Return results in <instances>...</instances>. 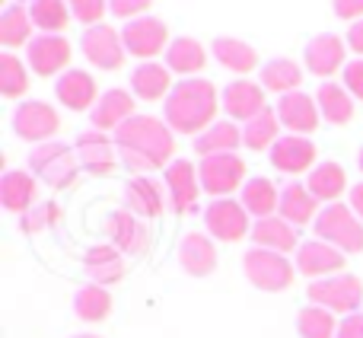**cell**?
Returning a JSON list of instances; mask_svg holds the SVG:
<instances>
[{"label":"cell","instance_id":"d4e9b609","mask_svg":"<svg viewBox=\"0 0 363 338\" xmlns=\"http://www.w3.org/2000/svg\"><path fill=\"white\" fill-rule=\"evenodd\" d=\"M83 271H86L89 284L112 288L125 278V256L112 243H96L83 252Z\"/></svg>","mask_w":363,"mask_h":338},{"label":"cell","instance_id":"2e32d148","mask_svg":"<svg viewBox=\"0 0 363 338\" xmlns=\"http://www.w3.org/2000/svg\"><path fill=\"white\" fill-rule=\"evenodd\" d=\"M220 109L226 112V119L230 121H252L258 112H264V87L255 80H249V77H239V80L226 83L223 89H220Z\"/></svg>","mask_w":363,"mask_h":338},{"label":"cell","instance_id":"9c48e42d","mask_svg":"<svg viewBox=\"0 0 363 338\" xmlns=\"http://www.w3.org/2000/svg\"><path fill=\"white\" fill-rule=\"evenodd\" d=\"M121 42H125V51L131 58L157 61L160 55H166V48H169L172 38H169V29H166L163 19L153 16V13H147V16L125 23V29H121Z\"/></svg>","mask_w":363,"mask_h":338},{"label":"cell","instance_id":"5bb4252c","mask_svg":"<svg viewBox=\"0 0 363 338\" xmlns=\"http://www.w3.org/2000/svg\"><path fill=\"white\" fill-rule=\"evenodd\" d=\"M163 185H166V198H169V211L191 214L194 207H198L201 175L191 160H182V157L172 160V163L163 169Z\"/></svg>","mask_w":363,"mask_h":338},{"label":"cell","instance_id":"5b68a950","mask_svg":"<svg viewBox=\"0 0 363 338\" xmlns=\"http://www.w3.org/2000/svg\"><path fill=\"white\" fill-rule=\"evenodd\" d=\"M315 239L341 249L345 256L351 252H363V220L351 211V205H325L313 224Z\"/></svg>","mask_w":363,"mask_h":338},{"label":"cell","instance_id":"cb8c5ba5","mask_svg":"<svg viewBox=\"0 0 363 338\" xmlns=\"http://www.w3.org/2000/svg\"><path fill=\"white\" fill-rule=\"evenodd\" d=\"M0 205L16 217L29 214L38 205V179L29 169H6L0 175Z\"/></svg>","mask_w":363,"mask_h":338},{"label":"cell","instance_id":"ee69618b","mask_svg":"<svg viewBox=\"0 0 363 338\" xmlns=\"http://www.w3.org/2000/svg\"><path fill=\"white\" fill-rule=\"evenodd\" d=\"M70 13H74L77 23L93 29V26H102V16L108 13V4L106 0H74V4H70Z\"/></svg>","mask_w":363,"mask_h":338},{"label":"cell","instance_id":"277c9868","mask_svg":"<svg viewBox=\"0 0 363 338\" xmlns=\"http://www.w3.org/2000/svg\"><path fill=\"white\" fill-rule=\"evenodd\" d=\"M242 271H245V281L252 288L264 290V294H281L296 278V265L284 252L258 249V246H252L242 256Z\"/></svg>","mask_w":363,"mask_h":338},{"label":"cell","instance_id":"d6986e66","mask_svg":"<svg viewBox=\"0 0 363 338\" xmlns=\"http://www.w3.org/2000/svg\"><path fill=\"white\" fill-rule=\"evenodd\" d=\"M315 157H319L315 144L309 138H300V134H284V138L268 151L271 166H274L277 173H284V175L313 173V169L319 166L315 163Z\"/></svg>","mask_w":363,"mask_h":338},{"label":"cell","instance_id":"44dd1931","mask_svg":"<svg viewBox=\"0 0 363 338\" xmlns=\"http://www.w3.org/2000/svg\"><path fill=\"white\" fill-rule=\"evenodd\" d=\"M274 109H277V119H281V125L287 128L290 134H300V138H309V134L319 128V121H322V112H319V102H315V96L303 93V89L281 96Z\"/></svg>","mask_w":363,"mask_h":338},{"label":"cell","instance_id":"f546056e","mask_svg":"<svg viewBox=\"0 0 363 338\" xmlns=\"http://www.w3.org/2000/svg\"><path fill=\"white\" fill-rule=\"evenodd\" d=\"M252 246L258 249H271V252H296L300 249V236H296V227L287 224L284 217H264V220H255L252 224V233H249Z\"/></svg>","mask_w":363,"mask_h":338},{"label":"cell","instance_id":"f1b7e54d","mask_svg":"<svg viewBox=\"0 0 363 338\" xmlns=\"http://www.w3.org/2000/svg\"><path fill=\"white\" fill-rule=\"evenodd\" d=\"M179 265H182V271L191 278L213 275V268H217V246H213V236L188 233L179 246Z\"/></svg>","mask_w":363,"mask_h":338},{"label":"cell","instance_id":"f35d334b","mask_svg":"<svg viewBox=\"0 0 363 338\" xmlns=\"http://www.w3.org/2000/svg\"><path fill=\"white\" fill-rule=\"evenodd\" d=\"M112 307H115L112 290L99 288V284H83L74 294V313H77V320H83V322H106Z\"/></svg>","mask_w":363,"mask_h":338},{"label":"cell","instance_id":"60d3db41","mask_svg":"<svg viewBox=\"0 0 363 338\" xmlns=\"http://www.w3.org/2000/svg\"><path fill=\"white\" fill-rule=\"evenodd\" d=\"M29 16L35 23L38 32H48V36H61V29L70 23V4L64 0H32L29 4Z\"/></svg>","mask_w":363,"mask_h":338},{"label":"cell","instance_id":"b9f144b4","mask_svg":"<svg viewBox=\"0 0 363 338\" xmlns=\"http://www.w3.org/2000/svg\"><path fill=\"white\" fill-rule=\"evenodd\" d=\"M338 322L341 320H335V313L309 303V307H303L296 313V332H300V338H335L338 335Z\"/></svg>","mask_w":363,"mask_h":338},{"label":"cell","instance_id":"74e56055","mask_svg":"<svg viewBox=\"0 0 363 338\" xmlns=\"http://www.w3.org/2000/svg\"><path fill=\"white\" fill-rule=\"evenodd\" d=\"M281 119H277V109H264V112H258L252 121H245L242 125V147H249V151H271V147L281 141Z\"/></svg>","mask_w":363,"mask_h":338},{"label":"cell","instance_id":"6da1fadb","mask_svg":"<svg viewBox=\"0 0 363 338\" xmlns=\"http://www.w3.org/2000/svg\"><path fill=\"white\" fill-rule=\"evenodd\" d=\"M112 138L118 147L121 166L138 175L166 169L176 160V134L163 119H153V115H134Z\"/></svg>","mask_w":363,"mask_h":338},{"label":"cell","instance_id":"4dcf8cb0","mask_svg":"<svg viewBox=\"0 0 363 338\" xmlns=\"http://www.w3.org/2000/svg\"><path fill=\"white\" fill-rule=\"evenodd\" d=\"M163 64L172 70V74H179L182 80H191V77H198L201 70H204L207 51H204V45H201L198 38L179 36V38H172L169 48H166Z\"/></svg>","mask_w":363,"mask_h":338},{"label":"cell","instance_id":"d6a6232c","mask_svg":"<svg viewBox=\"0 0 363 338\" xmlns=\"http://www.w3.org/2000/svg\"><path fill=\"white\" fill-rule=\"evenodd\" d=\"M315 102H319L322 121H328V125H335V128L347 125V121L354 119V109H357V99L347 93V87L345 83H335V80L319 83Z\"/></svg>","mask_w":363,"mask_h":338},{"label":"cell","instance_id":"8d00e7d4","mask_svg":"<svg viewBox=\"0 0 363 338\" xmlns=\"http://www.w3.org/2000/svg\"><path fill=\"white\" fill-rule=\"evenodd\" d=\"M35 23L29 16V6L26 4H6V10L0 13V45L6 51L19 48V45H29L35 38Z\"/></svg>","mask_w":363,"mask_h":338},{"label":"cell","instance_id":"e575fe53","mask_svg":"<svg viewBox=\"0 0 363 338\" xmlns=\"http://www.w3.org/2000/svg\"><path fill=\"white\" fill-rule=\"evenodd\" d=\"M239 201H242V207L249 211V217H255V220L274 217L277 205H281V188H277L268 175H252L242 185V192H239Z\"/></svg>","mask_w":363,"mask_h":338},{"label":"cell","instance_id":"ab89813d","mask_svg":"<svg viewBox=\"0 0 363 338\" xmlns=\"http://www.w3.org/2000/svg\"><path fill=\"white\" fill-rule=\"evenodd\" d=\"M29 74L32 70L23 58H16L13 51H4V55H0V96H6V99H23L32 87Z\"/></svg>","mask_w":363,"mask_h":338},{"label":"cell","instance_id":"7dc6e473","mask_svg":"<svg viewBox=\"0 0 363 338\" xmlns=\"http://www.w3.org/2000/svg\"><path fill=\"white\" fill-rule=\"evenodd\" d=\"M332 10H335V16H338V19L360 23V19H363V0H335Z\"/></svg>","mask_w":363,"mask_h":338},{"label":"cell","instance_id":"1f68e13d","mask_svg":"<svg viewBox=\"0 0 363 338\" xmlns=\"http://www.w3.org/2000/svg\"><path fill=\"white\" fill-rule=\"evenodd\" d=\"M306 188L313 192V198L319 201V205H338L341 195L351 192L345 166L335 163V160H322V163L306 175Z\"/></svg>","mask_w":363,"mask_h":338},{"label":"cell","instance_id":"7bdbcfd3","mask_svg":"<svg viewBox=\"0 0 363 338\" xmlns=\"http://www.w3.org/2000/svg\"><path fill=\"white\" fill-rule=\"evenodd\" d=\"M57 220H61V207H57L55 201H38L29 214L19 217V230H23L26 236H38V233L51 230Z\"/></svg>","mask_w":363,"mask_h":338},{"label":"cell","instance_id":"f907efd6","mask_svg":"<svg viewBox=\"0 0 363 338\" xmlns=\"http://www.w3.org/2000/svg\"><path fill=\"white\" fill-rule=\"evenodd\" d=\"M347 205H351V211L363 220V182H357V185H351V192H347Z\"/></svg>","mask_w":363,"mask_h":338},{"label":"cell","instance_id":"d590c367","mask_svg":"<svg viewBox=\"0 0 363 338\" xmlns=\"http://www.w3.org/2000/svg\"><path fill=\"white\" fill-rule=\"evenodd\" d=\"M194 144V153L198 157H220V153H236L242 147V128L236 121L223 119V121H213L204 134L191 141Z\"/></svg>","mask_w":363,"mask_h":338},{"label":"cell","instance_id":"ac0fdd59","mask_svg":"<svg viewBox=\"0 0 363 338\" xmlns=\"http://www.w3.org/2000/svg\"><path fill=\"white\" fill-rule=\"evenodd\" d=\"M99 87H96V77L83 67H70L64 70L55 80V99L61 102L70 112H93V106L99 102Z\"/></svg>","mask_w":363,"mask_h":338},{"label":"cell","instance_id":"3957f363","mask_svg":"<svg viewBox=\"0 0 363 338\" xmlns=\"http://www.w3.org/2000/svg\"><path fill=\"white\" fill-rule=\"evenodd\" d=\"M29 173L38 182L51 188H70L80 175V163H77L74 144H64V141H48V144L32 147L29 153Z\"/></svg>","mask_w":363,"mask_h":338},{"label":"cell","instance_id":"7c38bea8","mask_svg":"<svg viewBox=\"0 0 363 338\" xmlns=\"http://www.w3.org/2000/svg\"><path fill=\"white\" fill-rule=\"evenodd\" d=\"M70 42L64 36H48V32H38L29 45H26V64L35 77H61L64 70H70Z\"/></svg>","mask_w":363,"mask_h":338},{"label":"cell","instance_id":"4fadbf2b","mask_svg":"<svg viewBox=\"0 0 363 338\" xmlns=\"http://www.w3.org/2000/svg\"><path fill=\"white\" fill-rule=\"evenodd\" d=\"M303 64L313 77L332 80L338 70L347 67V42L335 32H319L303 45Z\"/></svg>","mask_w":363,"mask_h":338},{"label":"cell","instance_id":"83f0119b","mask_svg":"<svg viewBox=\"0 0 363 338\" xmlns=\"http://www.w3.org/2000/svg\"><path fill=\"white\" fill-rule=\"evenodd\" d=\"M211 58L220 64L223 70H230V74H252V70L258 67V51L252 48L249 42H242V38L236 36H217L211 42Z\"/></svg>","mask_w":363,"mask_h":338},{"label":"cell","instance_id":"f6af8a7d","mask_svg":"<svg viewBox=\"0 0 363 338\" xmlns=\"http://www.w3.org/2000/svg\"><path fill=\"white\" fill-rule=\"evenodd\" d=\"M150 0H108V13L121 23H131V19H140L150 13Z\"/></svg>","mask_w":363,"mask_h":338},{"label":"cell","instance_id":"f5cc1de1","mask_svg":"<svg viewBox=\"0 0 363 338\" xmlns=\"http://www.w3.org/2000/svg\"><path fill=\"white\" fill-rule=\"evenodd\" d=\"M357 166H360V173H363V147H360V153H357Z\"/></svg>","mask_w":363,"mask_h":338},{"label":"cell","instance_id":"8fae6325","mask_svg":"<svg viewBox=\"0 0 363 338\" xmlns=\"http://www.w3.org/2000/svg\"><path fill=\"white\" fill-rule=\"evenodd\" d=\"M74 153H77V163H80V173L86 175H108L121 163L115 138H108L106 131H96V128H86V131L77 134Z\"/></svg>","mask_w":363,"mask_h":338},{"label":"cell","instance_id":"30bf717a","mask_svg":"<svg viewBox=\"0 0 363 338\" xmlns=\"http://www.w3.org/2000/svg\"><path fill=\"white\" fill-rule=\"evenodd\" d=\"M204 227L213 239L223 243H239L252 233V217L236 198H213L204 207Z\"/></svg>","mask_w":363,"mask_h":338},{"label":"cell","instance_id":"9a60e30c","mask_svg":"<svg viewBox=\"0 0 363 338\" xmlns=\"http://www.w3.org/2000/svg\"><path fill=\"white\" fill-rule=\"evenodd\" d=\"M80 51L96 70H118L128 58L125 42H121V29H112V26H106V23L83 32Z\"/></svg>","mask_w":363,"mask_h":338},{"label":"cell","instance_id":"816d5d0a","mask_svg":"<svg viewBox=\"0 0 363 338\" xmlns=\"http://www.w3.org/2000/svg\"><path fill=\"white\" fill-rule=\"evenodd\" d=\"M74 338H102V335H93V332H83V335H74Z\"/></svg>","mask_w":363,"mask_h":338},{"label":"cell","instance_id":"836d02e7","mask_svg":"<svg viewBox=\"0 0 363 338\" xmlns=\"http://www.w3.org/2000/svg\"><path fill=\"white\" fill-rule=\"evenodd\" d=\"M258 83L264 87V93H277V99L287 93H296L303 83V67L294 61V58H271V61L262 64L258 70Z\"/></svg>","mask_w":363,"mask_h":338},{"label":"cell","instance_id":"681fc988","mask_svg":"<svg viewBox=\"0 0 363 338\" xmlns=\"http://www.w3.org/2000/svg\"><path fill=\"white\" fill-rule=\"evenodd\" d=\"M345 42H347V48H351L354 55L363 58V19H360V23H351V29H347V38H345Z\"/></svg>","mask_w":363,"mask_h":338},{"label":"cell","instance_id":"7a4b0ae2","mask_svg":"<svg viewBox=\"0 0 363 338\" xmlns=\"http://www.w3.org/2000/svg\"><path fill=\"white\" fill-rule=\"evenodd\" d=\"M217 112L220 93L204 77L179 80L163 102V121L172 128V134H191V141L217 121Z\"/></svg>","mask_w":363,"mask_h":338},{"label":"cell","instance_id":"7402d4cb","mask_svg":"<svg viewBox=\"0 0 363 338\" xmlns=\"http://www.w3.org/2000/svg\"><path fill=\"white\" fill-rule=\"evenodd\" d=\"M121 198H125L128 211L138 214L140 220H157L160 214L169 207L166 185H163V182H157L153 175H134V179L125 185Z\"/></svg>","mask_w":363,"mask_h":338},{"label":"cell","instance_id":"8992f818","mask_svg":"<svg viewBox=\"0 0 363 338\" xmlns=\"http://www.w3.org/2000/svg\"><path fill=\"white\" fill-rule=\"evenodd\" d=\"M10 125L19 141H29V144L38 147L48 144V141H57L55 134L61 131V112L45 99H23L13 109Z\"/></svg>","mask_w":363,"mask_h":338},{"label":"cell","instance_id":"c3c4849f","mask_svg":"<svg viewBox=\"0 0 363 338\" xmlns=\"http://www.w3.org/2000/svg\"><path fill=\"white\" fill-rule=\"evenodd\" d=\"M335 338H363V313H351L338 322V335Z\"/></svg>","mask_w":363,"mask_h":338},{"label":"cell","instance_id":"bcb514c9","mask_svg":"<svg viewBox=\"0 0 363 338\" xmlns=\"http://www.w3.org/2000/svg\"><path fill=\"white\" fill-rule=\"evenodd\" d=\"M341 83L347 87V93L357 102H363V58H354L347 61V67L341 70Z\"/></svg>","mask_w":363,"mask_h":338},{"label":"cell","instance_id":"ffe728a7","mask_svg":"<svg viewBox=\"0 0 363 338\" xmlns=\"http://www.w3.org/2000/svg\"><path fill=\"white\" fill-rule=\"evenodd\" d=\"M106 236L121 256H140L150 243V230H147V220H140L138 214H131L128 207L112 211L106 220Z\"/></svg>","mask_w":363,"mask_h":338},{"label":"cell","instance_id":"603a6c76","mask_svg":"<svg viewBox=\"0 0 363 338\" xmlns=\"http://www.w3.org/2000/svg\"><path fill=\"white\" fill-rule=\"evenodd\" d=\"M134 93L131 89H121V87H112V89H102L99 102L93 106V112H89V121H93L96 131H118L125 121L134 119Z\"/></svg>","mask_w":363,"mask_h":338},{"label":"cell","instance_id":"52a82bcc","mask_svg":"<svg viewBox=\"0 0 363 338\" xmlns=\"http://www.w3.org/2000/svg\"><path fill=\"white\" fill-rule=\"evenodd\" d=\"M306 297L313 307H322L328 313H360V303H363V281L357 275H332V278H322V281H313L306 288Z\"/></svg>","mask_w":363,"mask_h":338},{"label":"cell","instance_id":"e0dca14e","mask_svg":"<svg viewBox=\"0 0 363 338\" xmlns=\"http://www.w3.org/2000/svg\"><path fill=\"white\" fill-rule=\"evenodd\" d=\"M294 265L300 275L313 278V281H322V278H332V275H345V252L335 249V246L322 243V239H306L300 243L294 256Z\"/></svg>","mask_w":363,"mask_h":338},{"label":"cell","instance_id":"ba28073f","mask_svg":"<svg viewBox=\"0 0 363 338\" xmlns=\"http://www.w3.org/2000/svg\"><path fill=\"white\" fill-rule=\"evenodd\" d=\"M201 192L211 198H233V192H242L245 179V160L239 153H220V157H204L198 163Z\"/></svg>","mask_w":363,"mask_h":338},{"label":"cell","instance_id":"484cf974","mask_svg":"<svg viewBox=\"0 0 363 338\" xmlns=\"http://www.w3.org/2000/svg\"><path fill=\"white\" fill-rule=\"evenodd\" d=\"M172 70L166 67L163 61H140L138 67L131 70V93L134 99H144V102H157L172 93Z\"/></svg>","mask_w":363,"mask_h":338},{"label":"cell","instance_id":"4316f807","mask_svg":"<svg viewBox=\"0 0 363 338\" xmlns=\"http://www.w3.org/2000/svg\"><path fill=\"white\" fill-rule=\"evenodd\" d=\"M319 201L313 198V192L306 188V182L294 179L281 188V205H277V217H284L287 224L294 227H306V224H315L319 217Z\"/></svg>","mask_w":363,"mask_h":338}]
</instances>
